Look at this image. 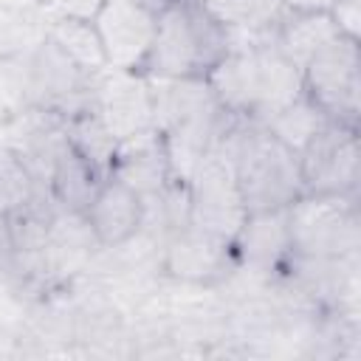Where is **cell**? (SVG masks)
Masks as SVG:
<instances>
[{
	"label": "cell",
	"instance_id": "obj_8",
	"mask_svg": "<svg viewBox=\"0 0 361 361\" xmlns=\"http://www.w3.org/2000/svg\"><path fill=\"white\" fill-rule=\"evenodd\" d=\"M161 268L166 276L178 282L212 288L226 282L234 271H240V262L228 240L186 226L164 240Z\"/></svg>",
	"mask_w": 361,
	"mask_h": 361
},
{
	"label": "cell",
	"instance_id": "obj_6",
	"mask_svg": "<svg viewBox=\"0 0 361 361\" xmlns=\"http://www.w3.org/2000/svg\"><path fill=\"white\" fill-rule=\"evenodd\" d=\"M245 214L231 161L212 147L189 178V226L231 243Z\"/></svg>",
	"mask_w": 361,
	"mask_h": 361
},
{
	"label": "cell",
	"instance_id": "obj_24",
	"mask_svg": "<svg viewBox=\"0 0 361 361\" xmlns=\"http://www.w3.org/2000/svg\"><path fill=\"white\" fill-rule=\"evenodd\" d=\"M0 274H14L17 276V248H14L11 223H8L6 212H0Z\"/></svg>",
	"mask_w": 361,
	"mask_h": 361
},
{
	"label": "cell",
	"instance_id": "obj_7",
	"mask_svg": "<svg viewBox=\"0 0 361 361\" xmlns=\"http://www.w3.org/2000/svg\"><path fill=\"white\" fill-rule=\"evenodd\" d=\"M90 73H85L68 54H62L48 37L25 56L23 96L25 104H39L59 110L62 116L90 104Z\"/></svg>",
	"mask_w": 361,
	"mask_h": 361
},
{
	"label": "cell",
	"instance_id": "obj_25",
	"mask_svg": "<svg viewBox=\"0 0 361 361\" xmlns=\"http://www.w3.org/2000/svg\"><path fill=\"white\" fill-rule=\"evenodd\" d=\"M285 11H330L336 0H279Z\"/></svg>",
	"mask_w": 361,
	"mask_h": 361
},
{
	"label": "cell",
	"instance_id": "obj_15",
	"mask_svg": "<svg viewBox=\"0 0 361 361\" xmlns=\"http://www.w3.org/2000/svg\"><path fill=\"white\" fill-rule=\"evenodd\" d=\"M254 59H257V110L254 118L265 121L271 113L282 110L293 99L305 93L302 87V68H296L271 39L262 34L254 42Z\"/></svg>",
	"mask_w": 361,
	"mask_h": 361
},
{
	"label": "cell",
	"instance_id": "obj_11",
	"mask_svg": "<svg viewBox=\"0 0 361 361\" xmlns=\"http://www.w3.org/2000/svg\"><path fill=\"white\" fill-rule=\"evenodd\" d=\"M99 248H121L141 234L144 197L118 178H104L90 206L82 212Z\"/></svg>",
	"mask_w": 361,
	"mask_h": 361
},
{
	"label": "cell",
	"instance_id": "obj_14",
	"mask_svg": "<svg viewBox=\"0 0 361 361\" xmlns=\"http://www.w3.org/2000/svg\"><path fill=\"white\" fill-rule=\"evenodd\" d=\"M341 34L338 23L330 11H285L271 25L268 39L296 65L305 68L310 56H316L322 48L336 42Z\"/></svg>",
	"mask_w": 361,
	"mask_h": 361
},
{
	"label": "cell",
	"instance_id": "obj_23",
	"mask_svg": "<svg viewBox=\"0 0 361 361\" xmlns=\"http://www.w3.org/2000/svg\"><path fill=\"white\" fill-rule=\"evenodd\" d=\"M330 14H333V20L338 23V28H341L344 37L358 39V23H361L358 0H336V6L330 8Z\"/></svg>",
	"mask_w": 361,
	"mask_h": 361
},
{
	"label": "cell",
	"instance_id": "obj_21",
	"mask_svg": "<svg viewBox=\"0 0 361 361\" xmlns=\"http://www.w3.org/2000/svg\"><path fill=\"white\" fill-rule=\"evenodd\" d=\"M37 189H39V183L31 178V172L14 155V149L0 144V212H11V209L28 203Z\"/></svg>",
	"mask_w": 361,
	"mask_h": 361
},
{
	"label": "cell",
	"instance_id": "obj_13",
	"mask_svg": "<svg viewBox=\"0 0 361 361\" xmlns=\"http://www.w3.org/2000/svg\"><path fill=\"white\" fill-rule=\"evenodd\" d=\"M110 178H118L141 197L158 195L169 180H175L161 130L147 127V130L118 141Z\"/></svg>",
	"mask_w": 361,
	"mask_h": 361
},
{
	"label": "cell",
	"instance_id": "obj_19",
	"mask_svg": "<svg viewBox=\"0 0 361 361\" xmlns=\"http://www.w3.org/2000/svg\"><path fill=\"white\" fill-rule=\"evenodd\" d=\"M45 37H48L62 54H68L85 73L99 76L102 71H107L104 48H102V39H99V31H96L93 20L59 14V17L48 25Z\"/></svg>",
	"mask_w": 361,
	"mask_h": 361
},
{
	"label": "cell",
	"instance_id": "obj_17",
	"mask_svg": "<svg viewBox=\"0 0 361 361\" xmlns=\"http://www.w3.org/2000/svg\"><path fill=\"white\" fill-rule=\"evenodd\" d=\"M65 135L68 144L104 178H110L113 158L118 149V138L110 133L104 118L96 113L93 104H85L65 116Z\"/></svg>",
	"mask_w": 361,
	"mask_h": 361
},
{
	"label": "cell",
	"instance_id": "obj_12",
	"mask_svg": "<svg viewBox=\"0 0 361 361\" xmlns=\"http://www.w3.org/2000/svg\"><path fill=\"white\" fill-rule=\"evenodd\" d=\"M240 271L254 274H282L290 259V237H288V214L285 209L271 212H248L240 231L231 240Z\"/></svg>",
	"mask_w": 361,
	"mask_h": 361
},
{
	"label": "cell",
	"instance_id": "obj_2",
	"mask_svg": "<svg viewBox=\"0 0 361 361\" xmlns=\"http://www.w3.org/2000/svg\"><path fill=\"white\" fill-rule=\"evenodd\" d=\"M228 51V28L214 23L197 0H175L155 14L152 45L138 73L147 79H206Z\"/></svg>",
	"mask_w": 361,
	"mask_h": 361
},
{
	"label": "cell",
	"instance_id": "obj_1",
	"mask_svg": "<svg viewBox=\"0 0 361 361\" xmlns=\"http://www.w3.org/2000/svg\"><path fill=\"white\" fill-rule=\"evenodd\" d=\"M214 147L231 161L245 212L288 209L305 195L296 152L271 135L262 121L234 116Z\"/></svg>",
	"mask_w": 361,
	"mask_h": 361
},
{
	"label": "cell",
	"instance_id": "obj_4",
	"mask_svg": "<svg viewBox=\"0 0 361 361\" xmlns=\"http://www.w3.org/2000/svg\"><path fill=\"white\" fill-rule=\"evenodd\" d=\"M305 96L333 121L358 127L361 113V56L358 39L338 37L302 68Z\"/></svg>",
	"mask_w": 361,
	"mask_h": 361
},
{
	"label": "cell",
	"instance_id": "obj_18",
	"mask_svg": "<svg viewBox=\"0 0 361 361\" xmlns=\"http://www.w3.org/2000/svg\"><path fill=\"white\" fill-rule=\"evenodd\" d=\"M104 175H99L71 144L62 149V155L56 158V166L51 172L48 189L56 200L59 209L65 212H85L93 200V195L99 192Z\"/></svg>",
	"mask_w": 361,
	"mask_h": 361
},
{
	"label": "cell",
	"instance_id": "obj_26",
	"mask_svg": "<svg viewBox=\"0 0 361 361\" xmlns=\"http://www.w3.org/2000/svg\"><path fill=\"white\" fill-rule=\"evenodd\" d=\"M138 3H141V6H147L149 11H155V14H158L164 6H169V3H175V0H138Z\"/></svg>",
	"mask_w": 361,
	"mask_h": 361
},
{
	"label": "cell",
	"instance_id": "obj_20",
	"mask_svg": "<svg viewBox=\"0 0 361 361\" xmlns=\"http://www.w3.org/2000/svg\"><path fill=\"white\" fill-rule=\"evenodd\" d=\"M327 121H333V118H327L305 93L299 96V99H293L290 104H285L282 110H276V113H271L262 124L268 127V133L271 135H276L288 149H293V152H299Z\"/></svg>",
	"mask_w": 361,
	"mask_h": 361
},
{
	"label": "cell",
	"instance_id": "obj_22",
	"mask_svg": "<svg viewBox=\"0 0 361 361\" xmlns=\"http://www.w3.org/2000/svg\"><path fill=\"white\" fill-rule=\"evenodd\" d=\"M42 39L45 34L37 31L20 6H0V56L31 54Z\"/></svg>",
	"mask_w": 361,
	"mask_h": 361
},
{
	"label": "cell",
	"instance_id": "obj_9",
	"mask_svg": "<svg viewBox=\"0 0 361 361\" xmlns=\"http://www.w3.org/2000/svg\"><path fill=\"white\" fill-rule=\"evenodd\" d=\"M93 25L99 31L107 68L138 73L152 45L155 11L138 0H104L93 17Z\"/></svg>",
	"mask_w": 361,
	"mask_h": 361
},
{
	"label": "cell",
	"instance_id": "obj_5",
	"mask_svg": "<svg viewBox=\"0 0 361 361\" xmlns=\"http://www.w3.org/2000/svg\"><path fill=\"white\" fill-rule=\"evenodd\" d=\"M302 186L310 195H341L355 197L361 180V149L358 127L327 121L299 152Z\"/></svg>",
	"mask_w": 361,
	"mask_h": 361
},
{
	"label": "cell",
	"instance_id": "obj_16",
	"mask_svg": "<svg viewBox=\"0 0 361 361\" xmlns=\"http://www.w3.org/2000/svg\"><path fill=\"white\" fill-rule=\"evenodd\" d=\"M206 85L217 104L240 118H254L257 110V59H254V45L231 51L212 68L206 76Z\"/></svg>",
	"mask_w": 361,
	"mask_h": 361
},
{
	"label": "cell",
	"instance_id": "obj_3",
	"mask_svg": "<svg viewBox=\"0 0 361 361\" xmlns=\"http://www.w3.org/2000/svg\"><path fill=\"white\" fill-rule=\"evenodd\" d=\"M290 257L347 259L358 257V206L341 195H299L288 209Z\"/></svg>",
	"mask_w": 361,
	"mask_h": 361
},
{
	"label": "cell",
	"instance_id": "obj_10",
	"mask_svg": "<svg viewBox=\"0 0 361 361\" xmlns=\"http://www.w3.org/2000/svg\"><path fill=\"white\" fill-rule=\"evenodd\" d=\"M90 104L104 118L110 133L124 141L147 127H152V99L149 79L133 71H102L90 87Z\"/></svg>",
	"mask_w": 361,
	"mask_h": 361
}]
</instances>
